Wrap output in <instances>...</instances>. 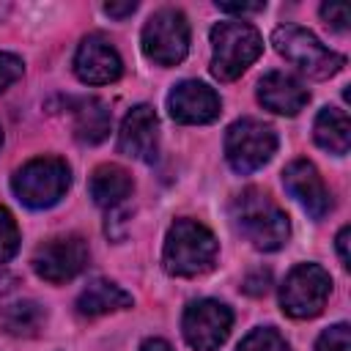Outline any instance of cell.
<instances>
[{
  "mask_svg": "<svg viewBox=\"0 0 351 351\" xmlns=\"http://www.w3.org/2000/svg\"><path fill=\"white\" fill-rule=\"evenodd\" d=\"M233 219L241 230V236L263 252H274L288 241L291 222L288 214L269 197V192L258 186H247L233 200Z\"/></svg>",
  "mask_w": 351,
  "mask_h": 351,
  "instance_id": "obj_1",
  "label": "cell"
},
{
  "mask_svg": "<svg viewBox=\"0 0 351 351\" xmlns=\"http://www.w3.org/2000/svg\"><path fill=\"white\" fill-rule=\"evenodd\" d=\"M217 236L197 219H176L165 236L162 263L176 277H197L217 261Z\"/></svg>",
  "mask_w": 351,
  "mask_h": 351,
  "instance_id": "obj_2",
  "label": "cell"
},
{
  "mask_svg": "<svg viewBox=\"0 0 351 351\" xmlns=\"http://www.w3.org/2000/svg\"><path fill=\"white\" fill-rule=\"evenodd\" d=\"M263 52V38L244 19L217 22L211 27V74L222 82L241 77Z\"/></svg>",
  "mask_w": 351,
  "mask_h": 351,
  "instance_id": "obj_3",
  "label": "cell"
},
{
  "mask_svg": "<svg viewBox=\"0 0 351 351\" xmlns=\"http://www.w3.org/2000/svg\"><path fill=\"white\" fill-rule=\"evenodd\" d=\"M271 44H274V49L288 63H293L299 71H304L313 80L335 77L346 66V55L332 52L310 30H304L299 25H280V27H274Z\"/></svg>",
  "mask_w": 351,
  "mask_h": 351,
  "instance_id": "obj_4",
  "label": "cell"
},
{
  "mask_svg": "<svg viewBox=\"0 0 351 351\" xmlns=\"http://www.w3.org/2000/svg\"><path fill=\"white\" fill-rule=\"evenodd\" d=\"M69 184H71V170L58 156H36L11 176V189L27 208L55 206L66 195Z\"/></svg>",
  "mask_w": 351,
  "mask_h": 351,
  "instance_id": "obj_5",
  "label": "cell"
},
{
  "mask_svg": "<svg viewBox=\"0 0 351 351\" xmlns=\"http://www.w3.org/2000/svg\"><path fill=\"white\" fill-rule=\"evenodd\" d=\"M277 151V134L269 123L258 118H239L225 132V156L228 165L247 176L263 167Z\"/></svg>",
  "mask_w": 351,
  "mask_h": 351,
  "instance_id": "obj_6",
  "label": "cell"
},
{
  "mask_svg": "<svg viewBox=\"0 0 351 351\" xmlns=\"http://www.w3.org/2000/svg\"><path fill=\"white\" fill-rule=\"evenodd\" d=\"M143 52L156 66H176L189 52V22L178 8H159L143 27Z\"/></svg>",
  "mask_w": 351,
  "mask_h": 351,
  "instance_id": "obj_7",
  "label": "cell"
},
{
  "mask_svg": "<svg viewBox=\"0 0 351 351\" xmlns=\"http://www.w3.org/2000/svg\"><path fill=\"white\" fill-rule=\"evenodd\" d=\"M332 293V277L318 263H299L288 271L280 288L282 313L291 318H315Z\"/></svg>",
  "mask_w": 351,
  "mask_h": 351,
  "instance_id": "obj_8",
  "label": "cell"
},
{
  "mask_svg": "<svg viewBox=\"0 0 351 351\" xmlns=\"http://www.w3.org/2000/svg\"><path fill=\"white\" fill-rule=\"evenodd\" d=\"M233 326V313L228 304L217 302V299H197L189 302L181 318V332L184 340L195 348V351H217Z\"/></svg>",
  "mask_w": 351,
  "mask_h": 351,
  "instance_id": "obj_9",
  "label": "cell"
},
{
  "mask_svg": "<svg viewBox=\"0 0 351 351\" xmlns=\"http://www.w3.org/2000/svg\"><path fill=\"white\" fill-rule=\"evenodd\" d=\"M88 263V244L82 236H55L36 247L33 252V271L47 282H66L74 280Z\"/></svg>",
  "mask_w": 351,
  "mask_h": 351,
  "instance_id": "obj_10",
  "label": "cell"
},
{
  "mask_svg": "<svg viewBox=\"0 0 351 351\" xmlns=\"http://www.w3.org/2000/svg\"><path fill=\"white\" fill-rule=\"evenodd\" d=\"M74 74L88 85H110L123 74V60L101 33H90L74 52Z\"/></svg>",
  "mask_w": 351,
  "mask_h": 351,
  "instance_id": "obj_11",
  "label": "cell"
},
{
  "mask_svg": "<svg viewBox=\"0 0 351 351\" xmlns=\"http://www.w3.org/2000/svg\"><path fill=\"white\" fill-rule=\"evenodd\" d=\"M282 186L291 197L299 200V206L313 217L324 219L332 211V192L326 189L318 167L307 159H293L282 170Z\"/></svg>",
  "mask_w": 351,
  "mask_h": 351,
  "instance_id": "obj_12",
  "label": "cell"
},
{
  "mask_svg": "<svg viewBox=\"0 0 351 351\" xmlns=\"http://www.w3.org/2000/svg\"><path fill=\"white\" fill-rule=\"evenodd\" d=\"M167 110H170V118L173 121L197 126V123H211L219 115L222 101H219L217 90L208 88L206 82H200V80H184V82H178L167 93Z\"/></svg>",
  "mask_w": 351,
  "mask_h": 351,
  "instance_id": "obj_13",
  "label": "cell"
},
{
  "mask_svg": "<svg viewBox=\"0 0 351 351\" xmlns=\"http://www.w3.org/2000/svg\"><path fill=\"white\" fill-rule=\"evenodd\" d=\"M118 151L123 156L140 159V162H154L159 151V118L154 107L137 104L126 112L121 132H118Z\"/></svg>",
  "mask_w": 351,
  "mask_h": 351,
  "instance_id": "obj_14",
  "label": "cell"
},
{
  "mask_svg": "<svg viewBox=\"0 0 351 351\" xmlns=\"http://www.w3.org/2000/svg\"><path fill=\"white\" fill-rule=\"evenodd\" d=\"M258 101L277 115H296L310 101L307 88L288 71H269L258 82Z\"/></svg>",
  "mask_w": 351,
  "mask_h": 351,
  "instance_id": "obj_15",
  "label": "cell"
},
{
  "mask_svg": "<svg viewBox=\"0 0 351 351\" xmlns=\"http://www.w3.org/2000/svg\"><path fill=\"white\" fill-rule=\"evenodd\" d=\"M134 189V181L129 176L126 167L121 165H99L93 173H90V181H88V192L93 197L96 206L101 208H115L118 203H123Z\"/></svg>",
  "mask_w": 351,
  "mask_h": 351,
  "instance_id": "obj_16",
  "label": "cell"
},
{
  "mask_svg": "<svg viewBox=\"0 0 351 351\" xmlns=\"http://www.w3.org/2000/svg\"><path fill=\"white\" fill-rule=\"evenodd\" d=\"M123 307H132V293H126L121 285H115L110 280H93L77 296V313L88 315V318L104 315L112 310H123Z\"/></svg>",
  "mask_w": 351,
  "mask_h": 351,
  "instance_id": "obj_17",
  "label": "cell"
},
{
  "mask_svg": "<svg viewBox=\"0 0 351 351\" xmlns=\"http://www.w3.org/2000/svg\"><path fill=\"white\" fill-rule=\"evenodd\" d=\"M313 137L315 143L329 151V154H348V145H351V123H348V115L340 110V107H324L313 123Z\"/></svg>",
  "mask_w": 351,
  "mask_h": 351,
  "instance_id": "obj_18",
  "label": "cell"
},
{
  "mask_svg": "<svg viewBox=\"0 0 351 351\" xmlns=\"http://www.w3.org/2000/svg\"><path fill=\"white\" fill-rule=\"evenodd\" d=\"M112 115L101 99H80L74 107V137L80 143L96 145L110 134Z\"/></svg>",
  "mask_w": 351,
  "mask_h": 351,
  "instance_id": "obj_19",
  "label": "cell"
},
{
  "mask_svg": "<svg viewBox=\"0 0 351 351\" xmlns=\"http://www.w3.org/2000/svg\"><path fill=\"white\" fill-rule=\"evenodd\" d=\"M47 310L36 299H19L0 310V324L14 337H36L44 329Z\"/></svg>",
  "mask_w": 351,
  "mask_h": 351,
  "instance_id": "obj_20",
  "label": "cell"
},
{
  "mask_svg": "<svg viewBox=\"0 0 351 351\" xmlns=\"http://www.w3.org/2000/svg\"><path fill=\"white\" fill-rule=\"evenodd\" d=\"M236 351H291V346L274 326H258L239 343Z\"/></svg>",
  "mask_w": 351,
  "mask_h": 351,
  "instance_id": "obj_21",
  "label": "cell"
},
{
  "mask_svg": "<svg viewBox=\"0 0 351 351\" xmlns=\"http://www.w3.org/2000/svg\"><path fill=\"white\" fill-rule=\"evenodd\" d=\"M19 250V225L14 219V214L0 206V263L11 261Z\"/></svg>",
  "mask_w": 351,
  "mask_h": 351,
  "instance_id": "obj_22",
  "label": "cell"
},
{
  "mask_svg": "<svg viewBox=\"0 0 351 351\" xmlns=\"http://www.w3.org/2000/svg\"><path fill=\"white\" fill-rule=\"evenodd\" d=\"M315 351H351V329L348 324H332L329 329L321 332Z\"/></svg>",
  "mask_w": 351,
  "mask_h": 351,
  "instance_id": "obj_23",
  "label": "cell"
},
{
  "mask_svg": "<svg viewBox=\"0 0 351 351\" xmlns=\"http://www.w3.org/2000/svg\"><path fill=\"white\" fill-rule=\"evenodd\" d=\"M22 71H25V63H22L19 55H14V52H0V93H3L5 88H11V85L22 77Z\"/></svg>",
  "mask_w": 351,
  "mask_h": 351,
  "instance_id": "obj_24",
  "label": "cell"
},
{
  "mask_svg": "<svg viewBox=\"0 0 351 351\" xmlns=\"http://www.w3.org/2000/svg\"><path fill=\"white\" fill-rule=\"evenodd\" d=\"M321 16L335 27V30H348V22H351V11L346 3H324L321 5Z\"/></svg>",
  "mask_w": 351,
  "mask_h": 351,
  "instance_id": "obj_25",
  "label": "cell"
},
{
  "mask_svg": "<svg viewBox=\"0 0 351 351\" xmlns=\"http://www.w3.org/2000/svg\"><path fill=\"white\" fill-rule=\"evenodd\" d=\"M217 8L225 14H258L263 11V3H217Z\"/></svg>",
  "mask_w": 351,
  "mask_h": 351,
  "instance_id": "obj_26",
  "label": "cell"
},
{
  "mask_svg": "<svg viewBox=\"0 0 351 351\" xmlns=\"http://www.w3.org/2000/svg\"><path fill=\"white\" fill-rule=\"evenodd\" d=\"M134 11H137V3H134V0H126V3H107V5H104V14H110V16H115V19H123V16L134 14Z\"/></svg>",
  "mask_w": 351,
  "mask_h": 351,
  "instance_id": "obj_27",
  "label": "cell"
},
{
  "mask_svg": "<svg viewBox=\"0 0 351 351\" xmlns=\"http://www.w3.org/2000/svg\"><path fill=\"white\" fill-rule=\"evenodd\" d=\"M348 233H351V228L348 225H343L340 230H337V255H340V263L348 269L351 266V258H348Z\"/></svg>",
  "mask_w": 351,
  "mask_h": 351,
  "instance_id": "obj_28",
  "label": "cell"
},
{
  "mask_svg": "<svg viewBox=\"0 0 351 351\" xmlns=\"http://www.w3.org/2000/svg\"><path fill=\"white\" fill-rule=\"evenodd\" d=\"M140 351H173V346L165 343V340H159V337H148V340L140 346Z\"/></svg>",
  "mask_w": 351,
  "mask_h": 351,
  "instance_id": "obj_29",
  "label": "cell"
},
{
  "mask_svg": "<svg viewBox=\"0 0 351 351\" xmlns=\"http://www.w3.org/2000/svg\"><path fill=\"white\" fill-rule=\"evenodd\" d=\"M0 145H3V129H0Z\"/></svg>",
  "mask_w": 351,
  "mask_h": 351,
  "instance_id": "obj_30",
  "label": "cell"
}]
</instances>
